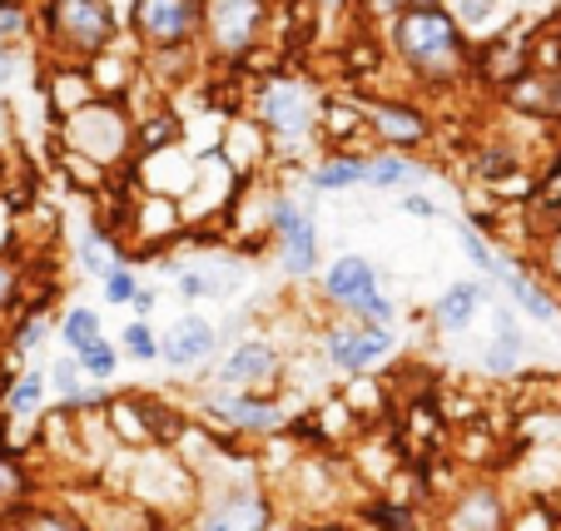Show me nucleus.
I'll return each instance as SVG.
<instances>
[{
	"instance_id": "obj_8",
	"label": "nucleus",
	"mask_w": 561,
	"mask_h": 531,
	"mask_svg": "<svg viewBox=\"0 0 561 531\" xmlns=\"http://www.w3.org/2000/svg\"><path fill=\"white\" fill-rule=\"evenodd\" d=\"M392 353H398V328H392V323L343 319L323 333V358H329V368L343 372V378H368Z\"/></svg>"
},
{
	"instance_id": "obj_5",
	"label": "nucleus",
	"mask_w": 561,
	"mask_h": 531,
	"mask_svg": "<svg viewBox=\"0 0 561 531\" xmlns=\"http://www.w3.org/2000/svg\"><path fill=\"white\" fill-rule=\"evenodd\" d=\"M268 244H274V264L284 278H313L318 258H323V239H318L313 204L294 199V194H274L268 199Z\"/></svg>"
},
{
	"instance_id": "obj_23",
	"label": "nucleus",
	"mask_w": 561,
	"mask_h": 531,
	"mask_svg": "<svg viewBox=\"0 0 561 531\" xmlns=\"http://www.w3.org/2000/svg\"><path fill=\"white\" fill-rule=\"evenodd\" d=\"M45 393H50V378H45V368H25V372H15V383L5 388V397H0V413L11 417V423H31V417L45 407Z\"/></svg>"
},
{
	"instance_id": "obj_11",
	"label": "nucleus",
	"mask_w": 561,
	"mask_h": 531,
	"mask_svg": "<svg viewBox=\"0 0 561 531\" xmlns=\"http://www.w3.org/2000/svg\"><path fill=\"white\" fill-rule=\"evenodd\" d=\"M278 372H284V353H278V343L239 338L219 353L214 378H219V388H229V393H264V388L278 383Z\"/></svg>"
},
{
	"instance_id": "obj_27",
	"label": "nucleus",
	"mask_w": 561,
	"mask_h": 531,
	"mask_svg": "<svg viewBox=\"0 0 561 531\" xmlns=\"http://www.w3.org/2000/svg\"><path fill=\"white\" fill-rule=\"evenodd\" d=\"M75 362H80V372H85L90 383H110L119 372V343L115 338H100V343H90V348H80V353H70Z\"/></svg>"
},
{
	"instance_id": "obj_21",
	"label": "nucleus",
	"mask_w": 561,
	"mask_h": 531,
	"mask_svg": "<svg viewBox=\"0 0 561 531\" xmlns=\"http://www.w3.org/2000/svg\"><path fill=\"white\" fill-rule=\"evenodd\" d=\"M427 180V164H417L408 149H382V154H368V189H392L408 194Z\"/></svg>"
},
{
	"instance_id": "obj_4",
	"label": "nucleus",
	"mask_w": 561,
	"mask_h": 531,
	"mask_svg": "<svg viewBox=\"0 0 561 531\" xmlns=\"http://www.w3.org/2000/svg\"><path fill=\"white\" fill-rule=\"evenodd\" d=\"M190 531H274V501L254 477L209 482L190 517Z\"/></svg>"
},
{
	"instance_id": "obj_25",
	"label": "nucleus",
	"mask_w": 561,
	"mask_h": 531,
	"mask_svg": "<svg viewBox=\"0 0 561 531\" xmlns=\"http://www.w3.org/2000/svg\"><path fill=\"white\" fill-rule=\"evenodd\" d=\"M55 338H60L70 353H80V348H90V343L110 338V333H105L100 309H90V303H70V309H65V319L55 323Z\"/></svg>"
},
{
	"instance_id": "obj_26",
	"label": "nucleus",
	"mask_w": 561,
	"mask_h": 531,
	"mask_svg": "<svg viewBox=\"0 0 561 531\" xmlns=\"http://www.w3.org/2000/svg\"><path fill=\"white\" fill-rule=\"evenodd\" d=\"M75 258H80V268H85L90 278H105L110 268L119 264V244L100 223H90V229H80V239H75Z\"/></svg>"
},
{
	"instance_id": "obj_20",
	"label": "nucleus",
	"mask_w": 561,
	"mask_h": 531,
	"mask_svg": "<svg viewBox=\"0 0 561 531\" xmlns=\"http://www.w3.org/2000/svg\"><path fill=\"white\" fill-rule=\"evenodd\" d=\"M45 378H50V388L60 393V403H65V407H75V413L105 407V383H90V378L80 372V362H75L70 353H65V358H50Z\"/></svg>"
},
{
	"instance_id": "obj_39",
	"label": "nucleus",
	"mask_w": 561,
	"mask_h": 531,
	"mask_svg": "<svg viewBox=\"0 0 561 531\" xmlns=\"http://www.w3.org/2000/svg\"><path fill=\"white\" fill-rule=\"evenodd\" d=\"M15 293H21V274H15L11 264H0V319H5V313H11Z\"/></svg>"
},
{
	"instance_id": "obj_43",
	"label": "nucleus",
	"mask_w": 561,
	"mask_h": 531,
	"mask_svg": "<svg viewBox=\"0 0 561 531\" xmlns=\"http://www.w3.org/2000/svg\"><path fill=\"white\" fill-rule=\"evenodd\" d=\"M318 531H348V527H318Z\"/></svg>"
},
{
	"instance_id": "obj_28",
	"label": "nucleus",
	"mask_w": 561,
	"mask_h": 531,
	"mask_svg": "<svg viewBox=\"0 0 561 531\" xmlns=\"http://www.w3.org/2000/svg\"><path fill=\"white\" fill-rule=\"evenodd\" d=\"M55 333V319L45 309H31L21 323H15L11 333V358H35V353L45 348V338Z\"/></svg>"
},
{
	"instance_id": "obj_41",
	"label": "nucleus",
	"mask_w": 561,
	"mask_h": 531,
	"mask_svg": "<svg viewBox=\"0 0 561 531\" xmlns=\"http://www.w3.org/2000/svg\"><path fill=\"white\" fill-rule=\"evenodd\" d=\"M154 303H159L154 288H139V298L129 303V309H135V319H149V313H154Z\"/></svg>"
},
{
	"instance_id": "obj_33",
	"label": "nucleus",
	"mask_w": 561,
	"mask_h": 531,
	"mask_svg": "<svg viewBox=\"0 0 561 531\" xmlns=\"http://www.w3.org/2000/svg\"><path fill=\"white\" fill-rule=\"evenodd\" d=\"M512 170H522V160L512 149H488V154H477V174H482V180H497V174H512Z\"/></svg>"
},
{
	"instance_id": "obj_12",
	"label": "nucleus",
	"mask_w": 561,
	"mask_h": 531,
	"mask_svg": "<svg viewBox=\"0 0 561 531\" xmlns=\"http://www.w3.org/2000/svg\"><path fill=\"white\" fill-rule=\"evenodd\" d=\"M159 358L174 372H204L219 358V328L204 313H180L170 328L159 333Z\"/></svg>"
},
{
	"instance_id": "obj_3",
	"label": "nucleus",
	"mask_w": 561,
	"mask_h": 531,
	"mask_svg": "<svg viewBox=\"0 0 561 531\" xmlns=\"http://www.w3.org/2000/svg\"><path fill=\"white\" fill-rule=\"evenodd\" d=\"M318 293L329 298L339 313L348 319H363V323H392L398 319V303H392L388 284H382L378 264L363 254H339L323 278H318Z\"/></svg>"
},
{
	"instance_id": "obj_24",
	"label": "nucleus",
	"mask_w": 561,
	"mask_h": 531,
	"mask_svg": "<svg viewBox=\"0 0 561 531\" xmlns=\"http://www.w3.org/2000/svg\"><path fill=\"white\" fill-rule=\"evenodd\" d=\"M457 244H462V258L477 268V278H482V284H497L502 254L492 249V239L482 234V223H477V219H457Z\"/></svg>"
},
{
	"instance_id": "obj_18",
	"label": "nucleus",
	"mask_w": 561,
	"mask_h": 531,
	"mask_svg": "<svg viewBox=\"0 0 561 531\" xmlns=\"http://www.w3.org/2000/svg\"><path fill=\"white\" fill-rule=\"evenodd\" d=\"M527 353H531V343L517 323V309H497V319H492V343L482 348V372H488V378H512V372H522Z\"/></svg>"
},
{
	"instance_id": "obj_10",
	"label": "nucleus",
	"mask_w": 561,
	"mask_h": 531,
	"mask_svg": "<svg viewBox=\"0 0 561 531\" xmlns=\"http://www.w3.org/2000/svg\"><path fill=\"white\" fill-rule=\"evenodd\" d=\"M65 139H70V154H80V160H90V164H115L119 154L129 149L135 129H129V119L119 115L110 100H95V105L70 109Z\"/></svg>"
},
{
	"instance_id": "obj_17",
	"label": "nucleus",
	"mask_w": 561,
	"mask_h": 531,
	"mask_svg": "<svg viewBox=\"0 0 561 531\" xmlns=\"http://www.w3.org/2000/svg\"><path fill=\"white\" fill-rule=\"evenodd\" d=\"M502 293H507V303L522 313V319L531 323H561V303L547 293V284H541L537 274H527L522 264H512V258H502V274H497Z\"/></svg>"
},
{
	"instance_id": "obj_32",
	"label": "nucleus",
	"mask_w": 561,
	"mask_h": 531,
	"mask_svg": "<svg viewBox=\"0 0 561 531\" xmlns=\"http://www.w3.org/2000/svg\"><path fill=\"white\" fill-rule=\"evenodd\" d=\"M25 31H31V11L15 0H0V45H15Z\"/></svg>"
},
{
	"instance_id": "obj_1",
	"label": "nucleus",
	"mask_w": 561,
	"mask_h": 531,
	"mask_svg": "<svg viewBox=\"0 0 561 531\" xmlns=\"http://www.w3.org/2000/svg\"><path fill=\"white\" fill-rule=\"evenodd\" d=\"M392 55L423 80H457L467 65V35L447 11H403L388 31Z\"/></svg>"
},
{
	"instance_id": "obj_29",
	"label": "nucleus",
	"mask_w": 561,
	"mask_h": 531,
	"mask_svg": "<svg viewBox=\"0 0 561 531\" xmlns=\"http://www.w3.org/2000/svg\"><path fill=\"white\" fill-rule=\"evenodd\" d=\"M115 343H119V358L125 362H159V333L149 319H129Z\"/></svg>"
},
{
	"instance_id": "obj_36",
	"label": "nucleus",
	"mask_w": 561,
	"mask_h": 531,
	"mask_svg": "<svg viewBox=\"0 0 561 531\" xmlns=\"http://www.w3.org/2000/svg\"><path fill=\"white\" fill-rule=\"evenodd\" d=\"M25 531H85L75 517H60V511H35L31 521H25Z\"/></svg>"
},
{
	"instance_id": "obj_16",
	"label": "nucleus",
	"mask_w": 561,
	"mask_h": 531,
	"mask_svg": "<svg viewBox=\"0 0 561 531\" xmlns=\"http://www.w3.org/2000/svg\"><path fill=\"white\" fill-rule=\"evenodd\" d=\"M492 298L497 293H492V284H482V278H453L433 303V328L437 333H467Z\"/></svg>"
},
{
	"instance_id": "obj_14",
	"label": "nucleus",
	"mask_w": 561,
	"mask_h": 531,
	"mask_svg": "<svg viewBox=\"0 0 561 531\" xmlns=\"http://www.w3.org/2000/svg\"><path fill=\"white\" fill-rule=\"evenodd\" d=\"M204 403H209V413L219 417L224 427H233V432L264 437V432L288 427V407L278 403V397H264V393H229V388H219V393H209Z\"/></svg>"
},
{
	"instance_id": "obj_22",
	"label": "nucleus",
	"mask_w": 561,
	"mask_h": 531,
	"mask_svg": "<svg viewBox=\"0 0 561 531\" xmlns=\"http://www.w3.org/2000/svg\"><path fill=\"white\" fill-rule=\"evenodd\" d=\"M368 184V154H323V160L308 170V189L313 194H343Z\"/></svg>"
},
{
	"instance_id": "obj_31",
	"label": "nucleus",
	"mask_w": 561,
	"mask_h": 531,
	"mask_svg": "<svg viewBox=\"0 0 561 531\" xmlns=\"http://www.w3.org/2000/svg\"><path fill=\"white\" fill-rule=\"evenodd\" d=\"M492 5L497 0H447V15H453L462 31H482L492 21Z\"/></svg>"
},
{
	"instance_id": "obj_2",
	"label": "nucleus",
	"mask_w": 561,
	"mask_h": 531,
	"mask_svg": "<svg viewBox=\"0 0 561 531\" xmlns=\"http://www.w3.org/2000/svg\"><path fill=\"white\" fill-rule=\"evenodd\" d=\"M41 31L55 55L70 60H95L110 55V41L119 31V15L110 0H45Z\"/></svg>"
},
{
	"instance_id": "obj_38",
	"label": "nucleus",
	"mask_w": 561,
	"mask_h": 531,
	"mask_svg": "<svg viewBox=\"0 0 561 531\" xmlns=\"http://www.w3.org/2000/svg\"><path fill=\"white\" fill-rule=\"evenodd\" d=\"M373 21H398L403 11H413V0H358Z\"/></svg>"
},
{
	"instance_id": "obj_13",
	"label": "nucleus",
	"mask_w": 561,
	"mask_h": 531,
	"mask_svg": "<svg viewBox=\"0 0 561 531\" xmlns=\"http://www.w3.org/2000/svg\"><path fill=\"white\" fill-rule=\"evenodd\" d=\"M443 531H512L507 497L497 482H467L443 511Z\"/></svg>"
},
{
	"instance_id": "obj_34",
	"label": "nucleus",
	"mask_w": 561,
	"mask_h": 531,
	"mask_svg": "<svg viewBox=\"0 0 561 531\" xmlns=\"http://www.w3.org/2000/svg\"><path fill=\"white\" fill-rule=\"evenodd\" d=\"M541 268H547V278L561 288V223H551L547 239H541Z\"/></svg>"
},
{
	"instance_id": "obj_30",
	"label": "nucleus",
	"mask_w": 561,
	"mask_h": 531,
	"mask_svg": "<svg viewBox=\"0 0 561 531\" xmlns=\"http://www.w3.org/2000/svg\"><path fill=\"white\" fill-rule=\"evenodd\" d=\"M139 288H145V284H139V274L125 264V258H119V264L100 278V293H105V303H115V309H129V303L139 298Z\"/></svg>"
},
{
	"instance_id": "obj_15",
	"label": "nucleus",
	"mask_w": 561,
	"mask_h": 531,
	"mask_svg": "<svg viewBox=\"0 0 561 531\" xmlns=\"http://www.w3.org/2000/svg\"><path fill=\"white\" fill-rule=\"evenodd\" d=\"M244 284V268L233 258H194V264L174 268V293L184 303H209V298H229Z\"/></svg>"
},
{
	"instance_id": "obj_9",
	"label": "nucleus",
	"mask_w": 561,
	"mask_h": 531,
	"mask_svg": "<svg viewBox=\"0 0 561 531\" xmlns=\"http://www.w3.org/2000/svg\"><path fill=\"white\" fill-rule=\"evenodd\" d=\"M268 25V0H204V35L224 60H244Z\"/></svg>"
},
{
	"instance_id": "obj_42",
	"label": "nucleus",
	"mask_w": 561,
	"mask_h": 531,
	"mask_svg": "<svg viewBox=\"0 0 561 531\" xmlns=\"http://www.w3.org/2000/svg\"><path fill=\"white\" fill-rule=\"evenodd\" d=\"M417 11H447V0H413Z\"/></svg>"
},
{
	"instance_id": "obj_6",
	"label": "nucleus",
	"mask_w": 561,
	"mask_h": 531,
	"mask_svg": "<svg viewBox=\"0 0 561 531\" xmlns=\"http://www.w3.org/2000/svg\"><path fill=\"white\" fill-rule=\"evenodd\" d=\"M254 115H259V129H264V135L284 139V145H304V139L318 129L323 100H318V90L308 85V80H298V74H274V80L259 85Z\"/></svg>"
},
{
	"instance_id": "obj_37",
	"label": "nucleus",
	"mask_w": 561,
	"mask_h": 531,
	"mask_svg": "<svg viewBox=\"0 0 561 531\" xmlns=\"http://www.w3.org/2000/svg\"><path fill=\"white\" fill-rule=\"evenodd\" d=\"M25 492V477L15 462H5V452H0V501H15Z\"/></svg>"
},
{
	"instance_id": "obj_40",
	"label": "nucleus",
	"mask_w": 561,
	"mask_h": 531,
	"mask_svg": "<svg viewBox=\"0 0 561 531\" xmlns=\"http://www.w3.org/2000/svg\"><path fill=\"white\" fill-rule=\"evenodd\" d=\"M15 70H21V50H15V45H0V90L15 80Z\"/></svg>"
},
{
	"instance_id": "obj_19",
	"label": "nucleus",
	"mask_w": 561,
	"mask_h": 531,
	"mask_svg": "<svg viewBox=\"0 0 561 531\" xmlns=\"http://www.w3.org/2000/svg\"><path fill=\"white\" fill-rule=\"evenodd\" d=\"M358 115H368V125L388 139V149H408V154H413L427 139V119L417 115L413 105H363L358 100Z\"/></svg>"
},
{
	"instance_id": "obj_7",
	"label": "nucleus",
	"mask_w": 561,
	"mask_h": 531,
	"mask_svg": "<svg viewBox=\"0 0 561 531\" xmlns=\"http://www.w3.org/2000/svg\"><path fill=\"white\" fill-rule=\"evenodd\" d=\"M129 31L149 55H184L204 35V0H135Z\"/></svg>"
},
{
	"instance_id": "obj_35",
	"label": "nucleus",
	"mask_w": 561,
	"mask_h": 531,
	"mask_svg": "<svg viewBox=\"0 0 561 531\" xmlns=\"http://www.w3.org/2000/svg\"><path fill=\"white\" fill-rule=\"evenodd\" d=\"M398 209H403L408 219H443V204H437L433 194H423V189H408Z\"/></svg>"
}]
</instances>
